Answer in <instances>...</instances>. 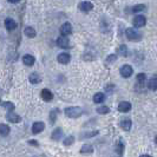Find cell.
Returning a JSON list of instances; mask_svg holds the SVG:
<instances>
[{"label": "cell", "instance_id": "cell-1", "mask_svg": "<svg viewBox=\"0 0 157 157\" xmlns=\"http://www.w3.org/2000/svg\"><path fill=\"white\" fill-rule=\"evenodd\" d=\"M64 112H65V115H66L68 117H70V118H77V117L82 116L83 110H82V108H79V106H69V108L65 109Z\"/></svg>", "mask_w": 157, "mask_h": 157}, {"label": "cell", "instance_id": "cell-2", "mask_svg": "<svg viewBox=\"0 0 157 157\" xmlns=\"http://www.w3.org/2000/svg\"><path fill=\"white\" fill-rule=\"evenodd\" d=\"M125 34H127V37H128L129 40H132V42L141 40V34L137 32L135 28H132V27H130V28H128L127 31H125Z\"/></svg>", "mask_w": 157, "mask_h": 157}, {"label": "cell", "instance_id": "cell-3", "mask_svg": "<svg viewBox=\"0 0 157 157\" xmlns=\"http://www.w3.org/2000/svg\"><path fill=\"white\" fill-rule=\"evenodd\" d=\"M72 33V26L70 23H64L60 27V34L61 37H68Z\"/></svg>", "mask_w": 157, "mask_h": 157}, {"label": "cell", "instance_id": "cell-4", "mask_svg": "<svg viewBox=\"0 0 157 157\" xmlns=\"http://www.w3.org/2000/svg\"><path fill=\"white\" fill-rule=\"evenodd\" d=\"M132 73H134V69H132L130 65H128V64H125L124 66L120 68V75H122V77H124V78L131 77Z\"/></svg>", "mask_w": 157, "mask_h": 157}, {"label": "cell", "instance_id": "cell-5", "mask_svg": "<svg viewBox=\"0 0 157 157\" xmlns=\"http://www.w3.org/2000/svg\"><path fill=\"white\" fill-rule=\"evenodd\" d=\"M132 24H134L135 27H138V28H139V27H143V26L146 24V19H145L144 15H136V17L134 18Z\"/></svg>", "mask_w": 157, "mask_h": 157}, {"label": "cell", "instance_id": "cell-6", "mask_svg": "<svg viewBox=\"0 0 157 157\" xmlns=\"http://www.w3.org/2000/svg\"><path fill=\"white\" fill-rule=\"evenodd\" d=\"M57 45L61 49H68L70 47V40L68 37H59L57 40Z\"/></svg>", "mask_w": 157, "mask_h": 157}, {"label": "cell", "instance_id": "cell-7", "mask_svg": "<svg viewBox=\"0 0 157 157\" xmlns=\"http://www.w3.org/2000/svg\"><path fill=\"white\" fill-rule=\"evenodd\" d=\"M78 7H79V10L82 12H90L93 8V5L90 1H82V3H79Z\"/></svg>", "mask_w": 157, "mask_h": 157}, {"label": "cell", "instance_id": "cell-8", "mask_svg": "<svg viewBox=\"0 0 157 157\" xmlns=\"http://www.w3.org/2000/svg\"><path fill=\"white\" fill-rule=\"evenodd\" d=\"M45 129V124L43 122H36L33 124V127H32V132L33 134H39L42 132L43 130Z\"/></svg>", "mask_w": 157, "mask_h": 157}, {"label": "cell", "instance_id": "cell-9", "mask_svg": "<svg viewBox=\"0 0 157 157\" xmlns=\"http://www.w3.org/2000/svg\"><path fill=\"white\" fill-rule=\"evenodd\" d=\"M34 61H36L34 57L31 56V54H25L24 58H23V63H24L26 66H32L34 64Z\"/></svg>", "mask_w": 157, "mask_h": 157}, {"label": "cell", "instance_id": "cell-10", "mask_svg": "<svg viewBox=\"0 0 157 157\" xmlns=\"http://www.w3.org/2000/svg\"><path fill=\"white\" fill-rule=\"evenodd\" d=\"M42 98H43L44 101H46V102H50V101H52V98H53V93H52L49 89H43V90H42Z\"/></svg>", "mask_w": 157, "mask_h": 157}, {"label": "cell", "instance_id": "cell-11", "mask_svg": "<svg viewBox=\"0 0 157 157\" xmlns=\"http://www.w3.org/2000/svg\"><path fill=\"white\" fill-rule=\"evenodd\" d=\"M131 110V104L129 102H122L118 104V111L120 112H128Z\"/></svg>", "mask_w": 157, "mask_h": 157}, {"label": "cell", "instance_id": "cell-12", "mask_svg": "<svg viewBox=\"0 0 157 157\" xmlns=\"http://www.w3.org/2000/svg\"><path fill=\"white\" fill-rule=\"evenodd\" d=\"M70 59H71L70 54L65 53V52H63V53H60L58 56V61L60 63V64H68V63L70 61Z\"/></svg>", "mask_w": 157, "mask_h": 157}, {"label": "cell", "instance_id": "cell-13", "mask_svg": "<svg viewBox=\"0 0 157 157\" xmlns=\"http://www.w3.org/2000/svg\"><path fill=\"white\" fill-rule=\"evenodd\" d=\"M6 118L8 119V122H12V123H19V122H21V117L18 116V115L14 113V112H10V113H7Z\"/></svg>", "mask_w": 157, "mask_h": 157}, {"label": "cell", "instance_id": "cell-14", "mask_svg": "<svg viewBox=\"0 0 157 157\" xmlns=\"http://www.w3.org/2000/svg\"><path fill=\"white\" fill-rule=\"evenodd\" d=\"M5 27H6L8 31H13V30L17 27V23H15L13 19L7 18V19H5Z\"/></svg>", "mask_w": 157, "mask_h": 157}, {"label": "cell", "instance_id": "cell-15", "mask_svg": "<svg viewBox=\"0 0 157 157\" xmlns=\"http://www.w3.org/2000/svg\"><path fill=\"white\" fill-rule=\"evenodd\" d=\"M30 82L32 84H39L42 82V78L37 72H33V73L30 75Z\"/></svg>", "mask_w": 157, "mask_h": 157}, {"label": "cell", "instance_id": "cell-16", "mask_svg": "<svg viewBox=\"0 0 157 157\" xmlns=\"http://www.w3.org/2000/svg\"><path fill=\"white\" fill-rule=\"evenodd\" d=\"M104 99H105V96H104V93H102V92H98V93H96V95L93 96V102L97 103V104L103 103Z\"/></svg>", "mask_w": 157, "mask_h": 157}, {"label": "cell", "instance_id": "cell-17", "mask_svg": "<svg viewBox=\"0 0 157 157\" xmlns=\"http://www.w3.org/2000/svg\"><path fill=\"white\" fill-rule=\"evenodd\" d=\"M24 33H25L28 38H34V37H36V30H34L33 27L28 26V27H26V28H25Z\"/></svg>", "mask_w": 157, "mask_h": 157}, {"label": "cell", "instance_id": "cell-18", "mask_svg": "<svg viewBox=\"0 0 157 157\" xmlns=\"http://www.w3.org/2000/svg\"><path fill=\"white\" fill-rule=\"evenodd\" d=\"M10 134V127L6 124H0V135L1 136H7Z\"/></svg>", "mask_w": 157, "mask_h": 157}, {"label": "cell", "instance_id": "cell-19", "mask_svg": "<svg viewBox=\"0 0 157 157\" xmlns=\"http://www.w3.org/2000/svg\"><path fill=\"white\" fill-rule=\"evenodd\" d=\"M120 127H122L125 131H129V130L131 129V120H130V119H124V120H122Z\"/></svg>", "mask_w": 157, "mask_h": 157}, {"label": "cell", "instance_id": "cell-20", "mask_svg": "<svg viewBox=\"0 0 157 157\" xmlns=\"http://www.w3.org/2000/svg\"><path fill=\"white\" fill-rule=\"evenodd\" d=\"M82 153H92L93 152V148L90 145V144H84L82 146V150H80Z\"/></svg>", "mask_w": 157, "mask_h": 157}, {"label": "cell", "instance_id": "cell-21", "mask_svg": "<svg viewBox=\"0 0 157 157\" xmlns=\"http://www.w3.org/2000/svg\"><path fill=\"white\" fill-rule=\"evenodd\" d=\"M148 87H149L150 90L155 91V90L157 89V79H156V78H151V79L149 80V83H148Z\"/></svg>", "mask_w": 157, "mask_h": 157}, {"label": "cell", "instance_id": "cell-22", "mask_svg": "<svg viewBox=\"0 0 157 157\" xmlns=\"http://www.w3.org/2000/svg\"><path fill=\"white\" fill-rule=\"evenodd\" d=\"M117 51H118V53H120L123 57H128V49H127V46H125V45H120Z\"/></svg>", "mask_w": 157, "mask_h": 157}, {"label": "cell", "instance_id": "cell-23", "mask_svg": "<svg viewBox=\"0 0 157 157\" xmlns=\"http://www.w3.org/2000/svg\"><path fill=\"white\" fill-rule=\"evenodd\" d=\"M97 112L98 113H101V115H106V113H109L110 112V109L108 108V106H99V108H97Z\"/></svg>", "mask_w": 157, "mask_h": 157}, {"label": "cell", "instance_id": "cell-24", "mask_svg": "<svg viewBox=\"0 0 157 157\" xmlns=\"http://www.w3.org/2000/svg\"><path fill=\"white\" fill-rule=\"evenodd\" d=\"M60 136H61V130H60V129L54 130V132L52 134V138H53V139H59Z\"/></svg>", "mask_w": 157, "mask_h": 157}, {"label": "cell", "instance_id": "cell-25", "mask_svg": "<svg viewBox=\"0 0 157 157\" xmlns=\"http://www.w3.org/2000/svg\"><path fill=\"white\" fill-rule=\"evenodd\" d=\"M144 8H145V6H144V5H136V6L134 7L132 12H141V11H143Z\"/></svg>", "mask_w": 157, "mask_h": 157}, {"label": "cell", "instance_id": "cell-26", "mask_svg": "<svg viewBox=\"0 0 157 157\" xmlns=\"http://www.w3.org/2000/svg\"><path fill=\"white\" fill-rule=\"evenodd\" d=\"M3 105H4L6 109H8V110H13V109H14V105H13L12 103H10V102H8V103H7V102H6V103H3Z\"/></svg>", "mask_w": 157, "mask_h": 157}, {"label": "cell", "instance_id": "cell-27", "mask_svg": "<svg viewBox=\"0 0 157 157\" xmlns=\"http://www.w3.org/2000/svg\"><path fill=\"white\" fill-rule=\"evenodd\" d=\"M72 142H73V137H72V136H70V137H68V138L64 141V144H65V145H70Z\"/></svg>", "mask_w": 157, "mask_h": 157}, {"label": "cell", "instance_id": "cell-28", "mask_svg": "<svg viewBox=\"0 0 157 157\" xmlns=\"http://www.w3.org/2000/svg\"><path fill=\"white\" fill-rule=\"evenodd\" d=\"M144 79H145V75H144V73H139V75L137 76V80H138V82H139V80L143 82Z\"/></svg>", "mask_w": 157, "mask_h": 157}, {"label": "cell", "instance_id": "cell-29", "mask_svg": "<svg viewBox=\"0 0 157 157\" xmlns=\"http://www.w3.org/2000/svg\"><path fill=\"white\" fill-rule=\"evenodd\" d=\"M117 152H118V153H123V145L118 144V146H117Z\"/></svg>", "mask_w": 157, "mask_h": 157}, {"label": "cell", "instance_id": "cell-30", "mask_svg": "<svg viewBox=\"0 0 157 157\" xmlns=\"http://www.w3.org/2000/svg\"><path fill=\"white\" fill-rule=\"evenodd\" d=\"M141 157H152V156H150V155H142Z\"/></svg>", "mask_w": 157, "mask_h": 157}]
</instances>
